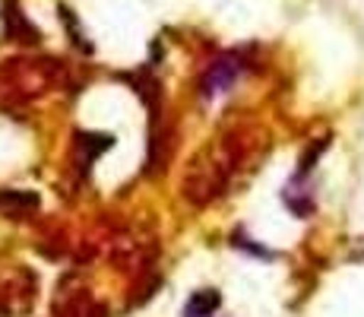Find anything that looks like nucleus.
I'll list each match as a JSON object with an SVG mask.
<instances>
[{
    "label": "nucleus",
    "mask_w": 364,
    "mask_h": 317,
    "mask_svg": "<svg viewBox=\"0 0 364 317\" xmlns=\"http://www.w3.org/2000/svg\"><path fill=\"white\" fill-rule=\"evenodd\" d=\"M64 80V67L54 58H13L0 67V105L16 108L51 93Z\"/></svg>",
    "instance_id": "obj_1"
},
{
    "label": "nucleus",
    "mask_w": 364,
    "mask_h": 317,
    "mask_svg": "<svg viewBox=\"0 0 364 317\" xmlns=\"http://www.w3.org/2000/svg\"><path fill=\"white\" fill-rule=\"evenodd\" d=\"M237 152L232 150V140H215L206 152L193 156L191 168L184 175V197L197 207L213 203L219 194H225L228 178L235 172Z\"/></svg>",
    "instance_id": "obj_2"
},
{
    "label": "nucleus",
    "mask_w": 364,
    "mask_h": 317,
    "mask_svg": "<svg viewBox=\"0 0 364 317\" xmlns=\"http://www.w3.org/2000/svg\"><path fill=\"white\" fill-rule=\"evenodd\" d=\"M38 283L29 266H4L0 270V317H23L32 311Z\"/></svg>",
    "instance_id": "obj_3"
},
{
    "label": "nucleus",
    "mask_w": 364,
    "mask_h": 317,
    "mask_svg": "<svg viewBox=\"0 0 364 317\" xmlns=\"http://www.w3.org/2000/svg\"><path fill=\"white\" fill-rule=\"evenodd\" d=\"M241 76V58L237 54H222L209 63V70L203 73V95L213 98L219 93H228L232 83Z\"/></svg>",
    "instance_id": "obj_4"
},
{
    "label": "nucleus",
    "mask_w": 364,
    "mask_h": 317,
    "mask_svg": "<svg viewBox=\"0 0 364 317\" xmlns=\"http://www.w3.org/2000/svg\"><path fill=\"white\" fill-rule=\"evenodd\" d=\"M54 314L58 317H108V311H105L86 289L58 292V298H54Z\"/></svg>",
    "instance_id": "obj_5"
},
{
    "label": "nucleus",
    "mask_w": 364,
    "mask_h": 317,
    "mask_svg": "<svg viewBox=\"0 0 364 317\" xmlns=\"http://www.w3.org/2000/svg\"><path fill=\"white\" fill-rule=\"evenodd\" d=\"M41 207L35 190H19V187H0V216L6 219H26Z\"/></svg>",
    "instance_id": "obj_6"
},
{
    "label": "nucleus",
    "mask_w": 364,
    "mask_h": 317,
    "mask_svg": "<svg viewBox=\"0 0 364 317\" xmlns=\"http://www.w3.org/2000/svg\"><path fill=\"white\" fill-rule=\"evenodd\" d=\"M111 143H114L111 133H76L73 150H76V162H80L82 172H86L105 150H111Z\"/></svg>",
    "instance_id": "obj_7"
},
{
    "label": "nucleus",
    "mask_w": 364,
    "mask_h": 317,
    "mask_svg": "<svg viewBox=\"0 0 364 317\" xmlns=\"http://www.w3.org/2000/svg\"><path fill=\"white\" fill-rule=\"evenodd\" d=\"M4 29L13 41H26V45H35V41H38V29L26 19L23 6H16L13 0L4 4Z\"/></svg>",
    "instance_id": "obj_8"
},
{
    "label": "nucleus",
    "mask_w": 364,
    "mask_h": 317,
    "mask_svg": "<svg viewBox=\"0 0 364 317\" xmlns=\"http://www.w3.org/2000/svg\"><path fill=\"white\" fill-rule=\"evenodd\" d=\"M222 305V295L215 292V289H203L191 298V305H187V317H213L219 311Z\"/></svg>",
    "instance_id": "obj_9"
},
{
    "label": "nucleus",
    "mask_w": 364,
    "mask_h": 317,
    "mask_svg": "<svg viewBox=\"0 0 364 317\" xmlns=\"http://www.w3.org/2000/svg\"><path fill=\"white\" fill-rule=\"evenodd\" d=\"M60 16H64V26H67V29H73V41H76V45H80L86 54L92 51V45H89V41H86V35H82V29H80V23H76L73 10H67V6H60Z\"/></svg>",
    "instance_id": "obj_10"
}]
</instances>
